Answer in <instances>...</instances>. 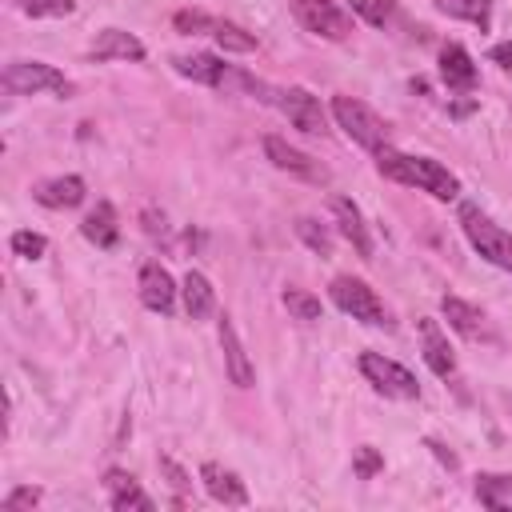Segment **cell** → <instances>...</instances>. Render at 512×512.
I'll use <instances>...</instances> for the list:
<instances>
[{"label":"cell","mask_w":512,"mask_h":512,"mask_svg":"<svg viewBox=\"0 0 512 512\" xmlns=\"http://www.w3.org/2000/svg\"><path fill=\"white\" fill-rule=\"evenodd\" d=\"M288 4L304 32H312L320 40H348L352 20L336 0H288Z\"/></svg>","instance_id":"obj_8"},{"label":"cell","mask_w":512,"mask_h":512,"mask_svg":"<svg viewBox=\"0 0 512 512\" xmlns=\"http://www.w3.org/2000/svg\"><path fill=\"white\" fill-rule=\"evenodd\" d=\"M172 28H176V32H184V36H196V32H212V28H216V20H212L208 12H200V8H184V12H176V16H172Z\"/></svg>","instance_id":"obj_31"},{"label":"cell","mask_w":512,"mask_h":512,"mask_svg":"<svg viewBox=\"0 0 512 512\" xmlns=\"http://www.w3.org/2000/svg\"><path fill=\"white\" fill-rule=\"evenodd\" d=\"M420 344H424V360H428V368L436 372V376H456V356H452V348H448V336L440 332V324L432 320V316H424L420 320Z\"/></svg>","instance_id":"obj_17"},{"label":"cell","mask_w":512,"mask_h":512,"mask_svg":"<svg viewBox=\"0 0 512 512\" xmlns=\"http://www.w3.org/2000/svg\"><path fill=\"white\" fill-rule=\"evenodd\" d=\"M140 304H144L148 312H160V316H168V312L176 308V280H172V272H168L164 264H156V260H148V264L140 268Z\"/></svg>","instance_id":"obj_11"},{"label":"cell","mask_w":512,"mask_h":512,"mask_svg":"<svg viewBox=\"0 0 512 512\" xmlns=\"http://www.w3.org/2000/svg\"><path fill=\"white\" fill-rule=\"evenodd\" d=\"M220 348H224L228 380H232L236 388H252L256 372H252V360H248V352H244V344H240V336H236V324H232L228 316H220Z\"/></svg>","instance_id":"obj_15"},{"label":"cell","mask_w":512,"mask_h":512,"mask_svg":"<svg viewBox=\"0 0 512 512\" xmlns=\"http://www.w3.org/2000/svg\"><path fill=\"white\" fill-rule=\"evenodd\" d=\"M492 60H496V64H500V68H504V72L512 76V40L496 44V48H492Z\"/></svg>","instance_id":"obj_35"},{"label":"cell","mask_w":512,"mask_h":512,"mask_svg":"<svg viewBox=\"0 0 512 512\" xmlns=\"http://www.w3.org/2000/svg\"><path fill=\"white\" fill-rule=\"evenodd\" d=\"M16 8L36 20H52V16H68L76 8V0H16Z\"/></svg>","instance_id":"obj_30"},{"label":"cell","mask_w":512,"mask_h":512,"mask_svg":"<svg viewBox=\"0 0 512 512\" xmlns=\"http://www.w3.org/2000/svg\"><path fill=\"white\" fill-rule=\"evenodd\" d=\"M200 484H204V492H208L216 504H228V508H244V504H248V488H244V480H240L232 468L216 464V460L200 464Z\"/></svg>","instance_id":"obj_12"},{"label":"cell","mask_w":512,"mask_h":512,"mask_svg":"<svg viewBox=\"0 0 512 512\" xmlns=\"http://www.w3.org/2000/svg\"><path fill=\"white\" fill-rule=\"evenodd\" d=\"M476 500L492 512L512 508V476L508 472H480L476 476Z\"/></svg>","instance_id":"obj_23"},{"label":"cell","mask_w":512,"mask_h":512,"mask_svg":"<svg viewBox=\"0 0 512 512\" xmlns=\"http://www.w3.org/2000/svg\"><path fill=\"white\" fill-rule=\"evenodd\" d=\"M212 36H216V44H220L224 52H252V48H256V36L244 32L240 24H228V20H216Z\"/></svg>","instance_id":"obj_25"},{"label":"cell","mask_w":512,"mask_h":512,"mask_svg":"<svg viewBox=\"0 0 512 512\" xmlns=\"http://www.w3.org/2000/svg\"><path fill=\"white\" fill-rule=\"evenodd\" d=\"M276 108H280V112L288 116V124L300 128L304 136H324V132H328V120H324L320 100H316L308 88H300V84L276 88Z\"/></svg>","instance_id":"obj_9"},{"label":"cell","mask_w":512,"mask_h":512,"mask_svg":"<svg viewBox=\"0 0 512 512\" xmlns=\"http://www.w3.org/2000/svg\"><path fill=\"white\" fill-rule=\"evenodd\" d=\"M332 116L348 132V140H356L360 148H368V152H384L388 148V124L368 104H360L352 96H332Z\"/></svg>","instance_id":"obj_4"},{"label":"cell","mask_w":512,"mask_h":512,"mask_svg":"<svg viewBox=\"0 0 512 512\" xmlns=\"http://www.w3.org/2000/svg\"><path fill=\"white\" fill-rule=\"evenodd\" d=\"M332 216H336V224H340V236L368 260V256H372V236H368V228H364L360 208H356L348 196H332Z\"/></svg>","instance_id":"obj_18"},{"label":"cell","mask_w":512,"mask_h":512,"mask_svg":"<svg viewBox=\"0 0 512 512\" xmlns=\"http://www.w3.org/2000/svg\"><path fill=\"white\" fill-rule=\"evenodd\" d=\"M32 504H40V488H32V484L12 488V492L4 496V512H20V508H32Z\"/></svg>","instance_id":"obj_33"},{"label":"cell","mask_w":512,"mask_h":512,"mask_svg":"<svg viewBox=\"0 0 512 512\" xmlns=\"http://www.w3.org/2000/svg\"><path fill=\"white\" fill-rule=\"evenodd\" d=\"M376 172L396 180V184L420 188V192H428L436 200H456L460 196V180L432 156H408V152L384 148V152H376Z\"/></svg>","instance_id":"obj_1"},{"label":"cell","mask_w":512,"mask_h":512,"mask_svg":"<svg viewBox=\"0 0 512 512\" xmlns=\"http://www.w3.org/2000/svg\"><path fill=\"white\" fill-rule=\"evenodd\" d=\"M104 488H108V504L116 508V512H152L156 504H152V496L136 484V476L132 472H124V468H108L104 472Z\"/></svg>","instance_id":"obj_13"},{"label":"cell","mask_w":512,"mask_h":512,"mask_svg":"<svg viewBox=\"0 0 512 512\" xmlns=\"http://www.w3.org/2000/svg\"><path fill=\"white\" fill-rule=\"evenodd\" d=\"M360 372H364V380H368L380 396H388V400H416V396H420L416 376H412L404 364H396V360H388V356H380V352H360Z\"/></svg>","instance_id":"obj_7"},{"label":"cell","mask_w":512,"mask_h":512,"mask_svg":"<svg viewBox=\"0 0 512 512\" xmlns=\"http://www.w3.org/2000/svg\"><path fill=\"white\" fill-rule=\"evenodd\" d=\"M32 196H36V204H44V208H76V204L88 196V188H84L80 176H52V180L36 184Z\"/></svg>","instance_id":"obj_19"},{"label":"cell","mask_w":512,"mask_h":512,"mask_svg":"<svg viewBox=\"0 0 512 512\" xmlns=\"http://www.w3.org/2000/svg\"><path fill=\"white\" fill-rule=\"evenodd\" d=\"M156 464H160V472L168 476V484H172L176 492H188V488H192V480H188V472H184V468H180V464H176L172 456H160Z\"/></svg>","instance_id":"obj_34"},{"label":"cell","mask_w":512,"mask_h":512,"mask_svg":"<svg viewBox=\"0 0 512 512\" xmlns=\"http://www.w3.org/2000/svg\"><path fill=\"white\" fill-rule=\"evenodd\" d=\"M12 252L16 256H24V260H40L44 252H48V240L40 236V232H32V228H20V232H12Z\"/></svg>","instance_id":"obj_28"},{"label":"cell","mask_w":512,"mask_h":512,"mask_svg":"<svg viewBox=\"0 0 512 512\" xmlns=\"http://www.w3.org/2000/svg\"><path fill=\"white\" fill-rule=\"evenodd\" d=\"M328 296H332V304H336L340 312H348L352 320L372 324V328H392V316H388L384 300H380L360 276H336L332 288H328Z\"/></svg>","instance_id":"obj_3"},{"label":"cell","mask_w":512,"mask_h":512,"mask_svg":"<svg viewBox=\"0 0 512 512\" xmlns=\"http://www.w3.org/2000/svg\"><path fill=\"white\" fill-rule=\"evenodd\" d=\"M348 4H352L356 16H364V20L376 24V28H384V24L396 16V4H392V0H348Z\"/></svg>","instance_id":"obj_29"},{"label":"cell","mask_w":512,"mask_h":512,"mask_svg":"<svg viewBox=\"0 0 512 512\" xmlns=\"http://www.w3.org/2000/svg\"><path fill=\"white\" fill-rule=\"evenodd\" d=\"M440 80L448 84V92H472L476 88V64H472L464 44L448 40L440 48Z\"/></svg>","instance_id":"obj_14"},{"label":"cell","mask_w":512,"mask_h":512,"mask_svg":"<svg viewBox=\"0 0 512 512\" xmlns=\"http://www.w3.org/2000/svg\"><path fill=\"white\" fill-rule=\"evenodd\" d=\"M264 156H268L280 172H292V176H300V180H312V184H324V180H328V172H324L308 152L292 148V144L280 140V136H264Z\"/></svg>","instance_id":"obj_10"},{"label":"cell","mask_w":512,"mask_h":512,"mask_svg":"<svg viewBox=\"0 0 512 512\" xmlns=\"http://www.w3.org/2000/svg\"><path fill=\"white\" fill-rule=\"evenodd\" d=\"M460 228H464V236L472 240V248H476L488 264L512 272V236H508L500 224H492L476 204H460Z\"/></svg>","instance_id":"obj_5"},{"label":"cell","mask_w":512,"mask_h":512,"mask_svg":"<svg viewBox=\"0 0 512 512\" xmlns=\"http://www.w3.org/2000/svg\"><path fill=\"white\" fill-rule=\"evenodd\" d=\"M436 4H440L448 16L476 24L480 32H488V24H492V0H436Z\"/></svg>","instance_id":"obj_24"},{"label":"cell","mask_w":512,"mask_h":512,"mask_svg":"<svg viewBox=\"0 0 512 512\" xmlns=\"http://www.w3.org/2000/svg\"><path fill=\"white\" fill-rule=\"evenodd\" d=\"M352 468H356L360 480H368V476H376V472L384 468V456H380L372 444H364V448H356V464H352Z\"/></svg>","instance_id":"obj_32"},{"label":"cell","mask_w":512,"mask_h":512,"mask_svg":"<svg viewBox=\"0 0 512 512\" xmlns=\"http://www.w3.org/2000/svg\"><path fill=\"white\" fill-rule=\"evenodd\" d=\"M296 236L312 248V252H320V256H332V232L320 224V220H312V216H300L296 220Z\"/></svg>","instance_id":"obj_26"},{"label":"cell","mask_w":512,"mask_h":512,"mask_svg":"<svg viewBox=\"0 0 512 512\" xmlns=\"http://www.w3.org/2000/svg\"><path fill=\"white\" fill-rule=\"evenodd\" d=\"M172 68L196 84H208V88H220V92H252L256 100L264 104H276V88H268L264 80H256L252 72L236 68V64H224L220 56L212 52H192V56H172Z\"/></svg>","instance_id":"obj_2"},{"label":"cell","mask_w":512,"mask_h":512,"mask_svg":"<svg viewBox=\"0 0 512 512\" xmlns=\"http://www.w3.org/2000/svg\"><path fill=\"white\" fill-rule=\"evenodd\" d=\"M80 236L96 248H116L120 240V224H116V208L108 200H100L84 220H80Z\"/></svg>","instance_id":"obj_20"},{"label":"cell","mask_w":512,"mask_h":512,"mask_svg":"<svg viewBox=\"0 0 512 512\" xmlns=\"http://www.w3.org/2000/svg\"><path fill=\"white\" fill-rule=\"evenodd\" d=\"M428 448L436 452V460H440V464H448V468H456V464H460V460H456V456H452V452H448L440 440H428Z\"/></svg>","instance_id":"obj_36"},{"label":"cell","mask_w":512,"mask_h":512,"mask_svg":"<svg viewBox=\"0 0 512 512\" xmlns=\"http://www.w3.org/2000/svg\"><path fill=\"white\" fill-rule=\"evenodd\" d=\"M440 312H444L448 328H456L464 340H480V336H484V312H480L476 304H468V300H460V296H444V300H440Z\"/></svg>","instance_id":"obj_21"},{"label":"cell","mask_w":512,"mask_h":512,"mask_svg":"<svg viewBox=\"0 0 512 512\" xmlns=\"http://www.w3.org/2000/svg\"><path fill=\"white\" fill-rule=\"evenodd\" d=\"M284 308L296 316V320H304V324H312V320H320V300L312 296V292H304V288H284Z\"/></svg>","instance_id":"obj_27"},{"label":"cell","mask_w":512,"mask_h":512,"mask_svg":"<svg viewBox=\"0 0 512 512\" xmlns=\"http://www.w3.org/2000/svg\"><path fill=\"white\" fill-rule=\"evenodd\" d=\"M4 88L12 96H36V92H56V96H72V80L64 72H56L44 60H12L4 68Z\"/></svg>","instance_id":"obj_6"},{"label":"cell","mask_w":512,"mask_h":512,"mask_svg":"<svg viewBox=\"0 0 512 512\" xmlns=\"http://www.w3.org/2000/svg\"><path fill=\"white\" fill-rule=\"evenodd\" d=\"M180 296H184V312H188L192 320H208L212 308H216V292H212L208 276L196 272V268H188V276H184V284H180Z\"/></svg>","instance_id":"obj_22"},{"label":"cell","mask_w":512,"mask_h":512,"mask_svg":"<svg viewBox=\"0 0 512 512\" xmlns=\"http://www.w3.org/2000/svg\"><path fill=\"white\" fill-rule=\"evenodd\" d=\"M88 60H96V64H104V60H144V44L124 28H104L96 36V44L88 48Z\"/></svg>","instance_id":"obj_16"}]
</instances>
